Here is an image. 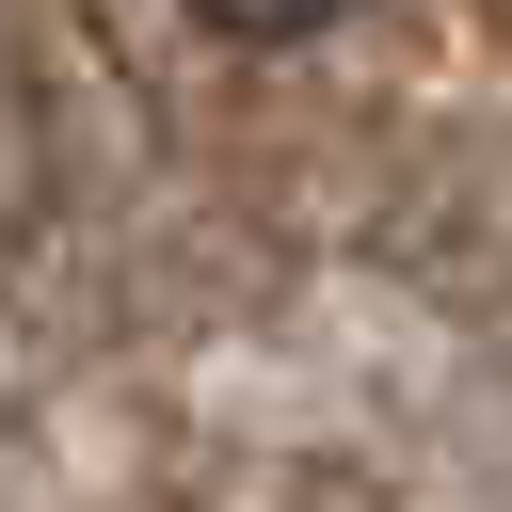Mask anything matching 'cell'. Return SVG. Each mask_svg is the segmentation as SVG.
<instances>
[{"instance_id": "6da1fadb", "label": "cell", "mask_w": 512, "mask_h": 512, "mask_svg": "<svg viewBox=\"0 0 512 512\" xmlns=\"http://www.w3.org/2000/svg\"><path fill=\"white\" fill-rule=\"evenodd\" d=\"M208 32H240V48H288V32H336L352 0H192Z\"/></svg>"}]
</instances>
